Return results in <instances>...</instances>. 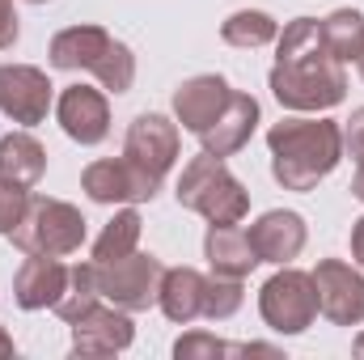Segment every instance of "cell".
Returning a JSON list of instances; mask_svg holds the SVG:
<instances>
[{
    "label": "cell",
    "mask_w": 364,
    "mask_h": 360,
    "mask_svg": "<svg viewBox=\"0 0 364 360\" xmlns=\"http://www.w3.org/2000/svg\"><path fill=\"white\" fill-rule=\"evenodd\" d=\"M272 174L284 191H314L343 162V127L326 115H292L267 132Z\"/></svg>",
    "instance_id": "7a4b0ae2"
},
{
    "label": "cell",
    "mask_w": 364,
    "mask_h": 360,
    "mask_svg": "<svg viewBox=\"0 0 364 360\" xmlns=\"http://www.w3.org/2000/svg\"><path fill=\"white\" fill-rule=\"evenodd\" d=\"M102 301V292H97V275H93V259L90 263H73L68 268V284H64V292H60V301H55V314L64 318V322H77L85 309H93Z\"/></svg>",
    "instance_id": "cb8c5ba5"
},
{
    "label": "cell",
    "mask_w": 364,
    "mask_h": 360,
    "mask_svg": "<svg viewBox=\"0 0 364 360\" xmlns=\"http://www.w3.org/2000/svg\"><path fill=\"white\" fill-rule=\"evenodd\" d=\"M55 106V85L34 64H0V115L17 127H34Z\"/></svg>",
    "instance_id": "30bf717a"
},
{
    "label": "cell",
    "mask_w": 364,
    "mask_h": 360,
    "mask_svg": "<svg viewBox=\"0 0 364 360\" xmlns=\"http://www.w3.org/2000/svg\"><path fill=\"white\" fill-rule=\"evenodd\" d=\"M174 195L186 212L203 216L208 225H242V216L250 212V191L225 166V157L212 153H199L182 166Z\"/></svg>",
    "instance_id": "277c9868"
},
{
    "label": "cell",
    "mask_w": 364,
    "mask_h": 360,
    "mask_svg": "<svg viewBox=\"0 0 364 360\" xmlns=\"http://www.w3.org/2000/svg\"><path fill=\"white\" fill-rule=\"evenodd\" d=\"M161 271H166L161 259L157 255H144V250H132V255L110 259V263H93L102 301H110V305H119L127 314H140V309L157 305Z\"/></svg>",
    "instance_id": "52a82bcc"
},
{
    "label": "cell",
    "mask_w": 364,
    "mask_h": 360,
    "mask_svg": "<svg viewBox=\"0 0 364 360\" xmlns=\"http://www.w3.org/2000/svg\"><path fill=\"white\" fill-rule=\"evenodd\" d=\"M220 38L237 51H259V47H272L279 38V21L263 9H237L220 21Z\"/></svg>",
    "instance_id": "44dd1931"
},
{
    "label": "cell",
    "mask_w": 364,
    "mask_h": 360,
    "mask_svg": "<svg viewBox=\"0 0 364 360\" xmlns=\"http://www.w3.org/2000/svg\"><path fill=\"white\" fill-rule=\"evenodd\" d=\"M203 259H208L212 275H233V280H246L250 271L259 268V255H255L250 233L242 225H208Z\"/></svg>",
    "instance_id": "ac0fdd59"
},
{
    "label": "cell",
    "mask_w": 364,
    "mask_h": 360,
    "mask_svg": "<svg viewBox=\"0 0 364 360\" xmlns=\"http://www.w3.org/2000/svg\"><path fill=\"white\" fill-rule=\"evenodd\" d=\"M356 68H360V77H364V51H360V55H356Z\"/></svg>",
    "instance_id": "836d02e7"
},
{
    "label": "cell",
    "mask_w": 364,
    "mask_h": 360,
    "mask_svg": "<svg viewBox=\"0 0 364 360\" xmlns=\"http://www.w3.org/2000/svg\"><path fill=\"white\" fill-rule=\"evenodd\" d=\"M352 263L364 271V216L352 221Z\"/></svg>",
    "instance_id": "f546056e"
},
{
    "label": "cell",
    "mask_w": 364,
    "mask_h": 360,
    "mask_svg": "<svg viewBox=\"0 0 364 360\" xmlns=\"http://www.w3.org/2000/svg\"><path fill=\"white\" fill-rule=\"evenodd\" d=\"M13 352H17V344H13V335L0 327V356H13Z\"/></svg>",
    "instance_id": "1f68e13d"
},
{
    "label": "cell",
    "mask_w": 364,
    "mask_h": 360,
    "mask_svg": "<svg viewBox=\"0 0 364 360\" xmlns=\"http://www.w3.org/2000/svg\"><path fill=\"white\" fill-rule=\"evenodd\" d=\"M55 123L77 144H102L110 136V102H106V90L64 85L60 97H55Z\"/></svg>",
    "instance_id": "4fadbf2b"
},
{
    "label": "cell",
    "mask_w": 364,
    "mask_h": 360,
    "mask_svg": "<svg viewBox=\"0 0 364 360\" xmlns=\"http://www.w3.org/2000/svg\"><path fill=\"white\" fill-rule=\"evenodd\" d=\"M17 34H21V26H17V9H13V0H0V51H13Z\"/></svg>",
    "instance_id": "f1b7e54d"
},
{
    "label": "cell",
    "mask_w": 364,
    "mask_h": 360,
    "mask_svg": "<svg viewBox=\"0 0 364 360\" xmlns=\"http://www.w3.org/2000/svg\"><path fill=\"white\" fill-rule=\"evenodd\" d=\"M68 284V263L51 259V255H26V263L13 275V301L21 309H55L60 292Z\"/></svg>",
    "instance_id": "e0dca14e"
},
{
    "label": "cell",
    "mask_w": 364,
    "mask_h": 360,
    "mask_svg": "<svg viewBox=\"0 0 364 360\" xmlns=\"http://www.w3.org/2000/svg\"><path fill=\"white\" fill-rule=\"evenodd\" d=\"M352 348H356V356H364V331L356 335V344H352Z\"/></svg>",
    "instance_id": "d6a6232c"
},
{
    "label": "cell",
    "mask_w": 364,
    "mask_h": 360,
    "mask_svg": "<svg viewBox=\"0 0 364 360\" xmlns=\"http://www.w3.org/2000/svg\"><path fill=\"white\" fill-rule=\"evenodd\" d=\"M30 195H34V191H26V186L0 182V233H4V238L21 225V216H26V208H30Z\"/></svg>",
    "instance_id": "4316f807"
},
{
    "label": "cell",
    "mask_w": 364,
    "mask_h": 360,
    "mask_svg": "<svg viewBox=\"0 0 364 360\" xmlns=\"http://www.w3.org/2000/svg\"><path fill=\"white\" fill-rule=\"evenodd\" d=\"M318 26H322L326 51H331L339 64H352L364 51V13L360 9H335V13H326Z\"/></svg>",
    "instance_id": "7402d4cb"
},
{
    "label": "cell",
    "mask_w": 364,
    "mask_h": 360,
    "mask_svg": "<svg viewBox=\"0 0 364 360\" xmlns=\"http://www.w3.org/2000/svg\"><path fill=\"white\" fill-rule=\"evenodd\" d=\"M352 195L364 203V157L356 162V174H352Z\"/></svg>",
    "instance_id": "4dcf8cb0"
},
{
    "label": "cell",
    "mask_w": 364,
    "mask_h": 360,
    "mask_svg": "<svg viewBox=\"0 0 364 360\" xmlns=\"http://www.w3.org/2000/svg\"><path fill=\"white\" fill-rule=\"evenodd\" d=\"M259 115H263V110H259V97L233 90L229 102H225V110L212 119V127L199 132L203 153H212V157H233V153H242V149L250 144L255 127H259Z\"/></svg>",
    "instance_id": "9a60e30c"
},
{
    "label": "cell",
    "mask_w": 364,
    "mask_h": 360,
    "mask_svg": "<svg viewBox=\"0 0 364 360\" xmlns=\"http://www.w3.org/2000/svg\"><path fill=\"white\" fill-rule=\"evenodd\" d=\"M85 216L77 203L68 199H51V195H30V208L21 216V225L9 233V242L21 255H51V259H68L85 246Z\"/></svg>",
    "instance_id": "5b68a950"
},
{
    "label": "cell",
    "mask_w": 364,
    "mask_h": 360,
    "mask_svg": "<svg viewBox=\"0 0 364 360\" xmlns=\"http://www.w3.org/2000/svg\"><path fill=\"white\" fill-rule=\"evenodd\" d=\"M43 174H47V149L38 136H30L26 127L0 136V182L34 191L43 182Z\"/></svg>",
    "instance_id": "ffe728a7"
},
{
    "label": "cell",
    "mask_w": 364,
    "mask_h": 360,
    "mask_svg": "<svg viewBox=\"0 0 364 360\" xmlns=\"http://www.w3.org/2000/svg\"><path fill=\"white\" fill-rule=\"evenodd\" d=\"M246 233H250V246H255L259 263H275V268L292 263V259L305 250V242H309V225H305V216L292 212V208H272V212H263Z\"/></svg>",
    "instance_id": "5bb4252c"
},
{
    "label": "cell",
    "mask_w": 364,
    "mask_h": 360,
    "mask_svg": "<svg viewBox=\"0 0 364 360\" xmlns=\"http://www.w3.org/2000/svg\"><path fill=\"white\" fill-rule=\"evenodd\" d=\"M26 4H47V0H26Z\"/></svg>",
    "instance_id": "e575fe53"
},
{
    "label": "cell",
    "mask_w": 364,
    "mask_h": 360,
    "mask_svg": "<svg viewBox=\"0 0 364 360\" xmlns=\"http://www.w3.org/2000/svg\"><path fill=\"white\" fill-rule=\"evenodd\" d=\"M272 97L292 115H322L348 97V73L326 51L318 17H292L275 38Z\"/></svg>",
    "instance_id": "6da1fadb"
},
{
    "label": "cell",
    "mask_w": 364,
    "mask_h": 360,
    "mask_svg": "<svg viewBox=\"0 0 364 360\" xmlns=\"http://www.w3.org/2000/svg\"><path fill=\"white\" fill-rule=\"evenodd\" d=\"M259 314L267 322V331L275 335H301L314 327L318 318V288H314V275L292 263L275 271L272 280L259 288Z\"/></svg>",
    "instance_id": "8992f818"
},
{
    "label": "cell",
    "mask_w": 364,
    "mask_h": 360,
    "mask_svg": "<svg viewBox=\"0 0 364 360\" xmlns=\"http://www.w3.org/2000/svg\"><path fill=\"white\" fill-rule=\"evenodd\" d=\"M178 149H182V136H178V123L166 119V115H136L132 127H127V140H123V157H132L136 166H144L149 174L166 179L178 162Z\"/></svg>",
    "instance_id": "7c38bea8"
},
{
    "label": "cell",
    "mask_w": 364,
    "mask_h": 360,
    "mask_svg": "<svg viewBox=\"0 0 364 360\" xmlns=\"http://www.w3.org/2000/svg\"><path fill=\"white\" fill-rule=\"evenodd\" d=\"M339 127H343V157H356L360 162L364 157V106H356L352 119L339 123Z\"/></svg>",
    "instance_id": "83f0119b"
},
{
    "label": "cell",
    "mask_w": 364,
    "mask_h": 360,
    "mask_svg": "<svg viewBox=\"0 0 364 360\" xmlns=\"http://www.w3.org/2000/svg\"><path fill=\"white\" fill-rule=\"evenodd\" d=\"M203 284L208 275L195 268H166L161 271V288H157V305L174 327H191L195 318H203Z\"/></svg>",
    "instance_id": "d6986e66"
},
{
    "label": "cell",
    "mask_w": 364,
    "mask_h": 360,
    "mask_svg": "<svg viewBox=\"0 0 364 360\" xmlns=\"http://www.w3.org/2000/svg\"><path fill=\"white\" fill-rule=\"evenodd\" d=\"M140 229H144L140 212H136L132 203H127V208H119V212L106 221V229L97 233V242H93V263H110V259L132 255V250L140 246Z\"/></svg>",
    "instance_id": "603a6c76"
},
{
    "label": "cell",
    "mask_w": 364,
    "mask_h": 360,
    "mask_svg": "<svg viewBox=\"0 0 364 360\" xmlns=\"http://www.w3.org/2000/svg\"><path fill=\"white\" fill-rule=\"evenodd\" d=\"M233 85L216 73H199V77H186L178 90H174V123H182V132L199 136L212 127V119L225 110Z\"/></svg>",
    "instance_id": "2e32d148"
},
{
    "label": "cell",
    "mask_w": 364,
    "mask_h": 360,
    "mask_svg": "<svg viewBox=\"0 0 364 360\" xmlns=\"http://www.w3.org/2000/svg\"><path fill=\"white\" fill-rule=\"evenodd\" d=\"M233 344L216 339L212 331H186L178 344H174V356L178 360H216V356H229Z\"/></svg>",
    "instance_id": "484cf974"
},
{
    "label": "cell",
    "mask_w": 364,
    "mask_h": 360,
    "mask_svg": "<svg viewBox=\"0 0 364 360\" xmlns=\"http://www.w3.org/2000/svg\"><path fill=\"white\" fill-rule=\"evenodd\" d=\"M161 182L166 179L149 174L132 157H97L81 170V191L93 203H144L161 191Z\"/></svg>",
    "instance_id": "ba28073f"
},
{
    "label": "cell",
    "mask_w": 364,
    "mask_h": 360,
    "mask_svg": "<svg viewBox=\"0 0 364 360\" xmlns=\"http://www.w3.org/2000/svg\"><path fill=\"white\" fill-rule=\"evenodd\" d=\"M68 327H73V352L77 356H114V352H127L136 344L132 314L110 305V301H97L93 309H85Z\"/></svg>",
    "instance_id": "8fae6325"
},
{
    "label": "cell",
    "mask_w": 364,
    "mask_h": 360,
    "mask_svg": "<svg viewBox=\"0 0 364 360\" xmlns=\"http://www.w3.org/2000/svg\"><path fill=\"white\" fill-rule=\"evenodd\" d=\"M314 288H318V314L335 327H364V271L343 259H318Z\"/></svg>",
    "instance_id": "9c48e42d"
},
{
    "label": "cell",
    "mask_w": 364,
    "mask_h": 360,
    "mask_svg": "<svg viewBox=\"0 0 364 360\" xmlns=\"http://www.w3.org/2000/svg\"><path fill=\"white\" fill-rule=\"evenodd\" d=\"M242 301H246L242 280H233V275H208V284H203V318L225 322V318H233L242 309Z\"/></svg>",
    "instance_id": "d4e9b609"
},
{
    "label": "cell",
    "mask_w": 364,
    "mask_h": 360,
    "mask_svg": "<svg viewBox=\"0 0 364 360\" xmlns=\"http://www.w3.org/2000/svg\"><path fill=\"white\" fill-rule=\"evenodd\" d=\"M47 64L60 73H90L106 93H127L136 85V55L127 43H119L106 26H68L51 34Z\"/></svg>",
    "instance_id": "3957f363"
}]
</instances>
